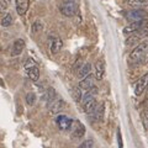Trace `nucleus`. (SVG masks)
I'll return each mask as SVG.
<instances>
[{"instance_id":"nucleus-11","label":"nucleus","mask_w":148,"mask_h":148,"mask_svg":"<svg viewBox=\"0 0 148 148\" xmlns=\"http://www.w3.org/2000/svg\"><path fill=\"white\" fill-rule=\"evenodd\" d=\"M64 108H66V103H64V100L58 99V98L56 99L52 104H49V105H48L49 112H51V114H53V115L59 114Z\"/></svg>"},{"instance_id":"nucleus-20","label":"nucleus","mask_w":148,"mask_h":148,"mask_svg":"<svg viewBox=\"0 0 148 148\" xmlns=\"http://www.w3.org/2000/svg\"><path fill=\"white\" fill-rule=\"evenodd\" d=\"M128 5L136 9H142L148 5V0H128Z\"/></svg>"},{"instance_id":"nucleus-1","label":"nucleus","mask_w":148,"mask_h":148,"mask_svg":"<svg viewBox=\"0 0 148 148\" xmlns=\"http://www.w3.org/2000/svg\"><path fill=\"white\" fill-rule=\"evenodd\" d=\"M96 92H98V89H96L95 86H92L91 89L89 91H86L82 98L80 103L83 106V110H84V112H86L88 115L91 114L92 111L96 109V106H98V103H96V99H95Z\"/></svg>"},{"instance_id":"nucleus-23","label":"nucleus","mask_w":148,"mask_h":148,"mask_svg":"<svg viewBox=\"0 0 148 148\" xmlns=\"http://www.w3.org/2000/svg\"><path fill=\"white\" fill-rule=\"evenodd\" d=\"M11 24H12V16L10 15V14H6L1 20V26L3 27H9Z\"/></svg>"},{"instance_id":"nucleus-19","label":"nucleus","mask_w":148,"mask_h":148,"mask_svg":"<svg viewBox=\"0 0 148 148\" xmlns=\"http://www.w3.org/2000/svg\"><path fill=\"white\" fill-rule=\"evenodd\" d=\"M90 71H91V64L84 63L79 68V71H78V78H79V79H84L85 77H88L90 74Z\"/></svg>"},{"instance_id":"nucleus-14","label":"nucleus","mask_w":148,"mask_h":148,"mask_svg":"<svg viewBox=\"0 0 148 148\" xmlns=\"http://www.w3.org/2000/svg\"><path fill=\"white\" fill-rule=\"evenodd\" d=\"M80 88L82 90H86V91H89L92 86H94V77L91 75V74H89L88 77H85L84 79H82L80 83H79V85H78Z\"/></svg>"},{"instance_id":"nucleus-13","label":"nucleus","mask_w":148,"mask_h":148,"mask_svg":"<svg viewBox=\"0 0 148 148\" xmlns=\"http://www.w3.org/2000/svg\"><path fill=\"white\" fill-rule=\"evenodd\" d=\"M15 6L18 15H25L26 11L29 10L30 1L29 0H15Z\"/></svg>"},{"instance_id":"nucleus-10","label":"nucleus","mask_w":148,"mask_h":148,"mask_svg":"<svg viewBox=\"0 0 148 148\" xmlns=\"http://www.w3.org/2000/svg\"><path fill=\"white\" fill-rule=\"evenodd\" d=\"M146 36H148V27H142L141 30H138L137 32H135L131 37H128L127 38V45H133L135 42H138L140 40L145 38Z\"/></svg>"},{"instance_id":"nucleus-6","label":"nucleus","mask_w":148,"mask_h":148,"mask_svg":"<svg viewBox=\"0 0 148 148\" xmlns=\"http://www.w3.org/2000/svg\"><path fill=\"white\" fill-rule=\"evenodd\" d=\"M72 123H73V120L71 117H68L67 115H58V116L56 117V125H57L58 128L62 130V131L71 130Z\"/></svg>"},{"instance_id":"nucleus-16","label":"nucleus","mask_w":148,"mask_h":148,"mask_svg":"<svg viewBox=\"0 0 148 148\" xmlns=\"http://www.w3.org/2000/svg\"><path fill=\"white\" fill-rule=\"evenodd\" d=\"M57 92H56V90L53 89V88H49V89H47V91L43 94V96H42V100L43 101H46V104H47V106L49 105V104H52L53 101L57 99Z\"/></svg>"},{"instance_id":"nucleus-22","label":"nucleus","mask_w":148,"mask_h":148,"mask_svg":"<svg viewBox=\"0 0 148 148\" xmlns=\"http://www.w3.org/2000/svg\"><path fill=\"white\" fill-rule=\"evenodd\" d=\"M141 120H142V125H143V127H145V130H148V109L142 111Z\"/></svg>"},{"instance_id":"nucleus-12","label":"nucleus","mask_w":148,"mask_h":148,"mask_svg":"<svg viewBox=\"0 0 148 148\" xmlns=\"http://www.w3.org/2000/svg\"><path fill=\"white\" fill-rule=\"evenodd\" d=\"M25 48V41L22 38H17L15 40V42L12 43V48H11V56H18L22 53V51Z\"/></svg>"},{"instance_id":"nucleus-8","label":"nucleus","mask_w":148,"mask_h":148,"mask_svg":"<svg viewBox=\"0 0 148 148\" xmlns=\"http://www.w3.org/2000/svg\"><path fill=\"white\" fill-rule=\"evenodd\" d=\"M146 21L147 20H140V21H135V22L128 24L126 27H123V35L125 36L133 35L135 32H137L138 30H141L142 27L146 26Z\"/></svg>"},{"instance_id":"nucleus-3","label":"nucleus","mask_w":148,"mask_h":148,"mask_svg":"<svg viewBox=\"0 0 148 148\" xmlns=\"http://www.w3.org/2000/svg\"><path fill=\"white\" fill-rule=\"evenodd\" d=\"M59 10L64 16L72 17L78 12V4L75 0H63L59 6Z\"/></svg>"},{"instance_id":"nucleus-5","label":"nucleus","mask_w":148,"mask_h":148,"mask_svg":"<svg viewBox=\"0 0 148 148\" xmlns=\"http://www.w3.org/2000/svg\"><path fill=\"white\" fill-rule=\"evenodd\" d=\"M148 16V12L143 9H135V10H131L126 12V18L131 22L135 21H140V20H146V17Z\"/></svg>"},{"instance_id":"nucleus-21","label":"nucleus","mask_w":148,"mask_h":148,"mask_svg":"<svg viewBox=\"0 0 148 148\" xmlns=\"http://www.w3.org/2000/svg\"><path fill=\"white\" fill-rule=\"evenodd\" d=\"M72 95H73V99L77 101V103H80L82 98H83V94H82V89L79 86H74L73 90H72Z\"/></svg>"},{"instance_id":"nucleus-29","label":"nucleus","mask_w":148,"mask_h":148,"mask_svg":"<svg viewBox=\"0 0 148 148\" xmlns=\"http://www.w3.org/2000/svg\"><path fill=\"white\" fill-rule=\"evenodd\" d=\"M147 89H148V88H147ZM147 96H148V90H147Z\"/></svg>"},{"instance_id":"nucleus-7","label":"nucleus","mask_w":148,"mask_h":148,"mask_svg":"<svg viewBox=\"0 0 148 148\" xmlns=\"http://www.w3.org/2000/svg\"><path fill=\"white\" fill-rule=\"evenodd\" d=\"M71 133L73 138H82L85 135V126L78 120H73L72 127H71Z\"/></svg>"},{"instance_id":"nucleus-2","label":"nucleus","mask_w":148,"mask_h":148,"mask_svg":"<svg viewBox=\"0 0 148 148\" xmlns=\"http://www.w3.org/2000/svg\"><path fill=\"white\" fill-rule=\"evenodd\" d=\"M148 56V41H143L130 53V62L133 64L142 63Z\"/></svg>"},{"instance_id":"nucleus-28","label":"nucleus","mask_w":148,"mask_h":148,"mask_svg":"<svg viewBox=\"0 0 148 148\" xmlns=\"http://www.w3.org/2000/svg\"><path fill=\"white\" fill-rule=\"evenodd\" d=\"M117 141L120 143V148H122V140H121V132H120V130H117Z\"/></svg>"},{"instance_id":"nucleus-17","label":"nucleus","mask_w":148,"mask_h":148,"mask_svg":"<svg viewBox=\"0 0 148 148\" xmlns=\"http://www.w3.org/2000/svg\"><path fill=\"white\" fill-rule=\"evenodd\" d=\"M89 116L91 121H101L104 116V105H100V106L98 105L96 109L91 114H89Z\"/></svg>"},{"instance_id":"nucleus-18","label":"nucleus","mask_w":148,"mask_h":148,"mask_svg":"<svg viewBox=\"0 0 148 148\" xmlns=\"http://www.w3.org/2000/svg\"><path fill=\"white\" fill-rule=\"evenodd\" d=\"M63 47V42L61 38H58V37H53L52 40H51V45H49V49L52 53H58L59 51L62 49Z\"/></svg>"},{"instance_id":"nucleus-9","label":"nucleus","mask_w":148,"mask_h":148,"mask_svg":"<svg viewBox=\"0 0 148 148\" xmlns=\"http://www.w3.org/2000/svg\"><path fill=\"white\" fill-rule=\"evenodd\" d=\"M147 88H148V73L145 74V75H142L135 84V88H133L135 95H137V96L142 95V92L147 90Z\"/></svg>"},{"instance_id":"nucleus-25","label":"nucleus","mask_w":148,"mask_h":148,"mask_svg":"<svg viewBox=\"0 0 148 148\" xmlns=\"http://www.w3.org/2000/svg\"><path fill=\"white\" fill-rule=\"evenodd\" d=\"M36 94L35 92H29V94L26 95V103H27V105H30V106H32V105H35V103H36Z\"/></svg>"},{"instance_id":"nucleus-24","label":"nucleus","mask_w":148,"mask_h":148,"mask_svg":"<svg viewBox=\"0 0 148 148\" xmlns=\"http://www.w3.org/2000/svg\"><path fill=\"white\" fill-rule=\"evenodd\" d=\"M42 29H43V24H42V21H40V20H37V21H35L34 22V25H32V27H31V30H32V32H40V31H42Z\"/></svg>"},{"instance_id":"nucleus-27","label":"nucleus","mask_w":148,"mask_h":148,"mask_svg":"<svg viewBox=\"0 0 148 148\" xmlns=\"http://www.w3.org/2000/svg\"><path fill=\"white\" fill-rule=\"evenodd\" d=\"M10 1L11 0H0V12L6 10L9 8V5H10Z\"/></svg>"},{"instance_id":"nucleus-15","label":"nucleus","mask_w":148,"mask_h":148,"mask_svg":"<svg viewBox=\"0 0 148 148\" xmlns=\"http://www.w3.org/2000/svg\"><path fill=\"white\" fill-rule=\"evenodd\" d=\"M105 75V62L100 59L95 63V78L98 80H101Z\"/></svg>"},{"instance_id":"nucleus-26","label":"nucleus","mask_w":148,"mask_h":148,"mask_svg":"<svg viewBox=\"0 0 148 148\" xmlns=\"http://www.w3.org/2000/svg\"><path fill=\"white\" fill-rule=\"evenodd\" d=\"M92 146H94V141L92 140H85L84 142H82L77 148H92Z\"/></svg>"},{"instance_id":"nucleus-4","label":"nucleus","mask_w":148,"mask_h":148,"mask_svg":"<svg viewBox=\"0 0 148 148\" xmlns=\"http://www.w3.org/2000/svg\"><path fill=\"white\" fill-rule=\"evenodd\" d=\"M24 67H25V71L27 73V75H29V78L32 82H37V80H38V78H40V69H38V66L36 64V62L34 61V59H32V58L26 59Z\"/></svg>"}]
</instances>
